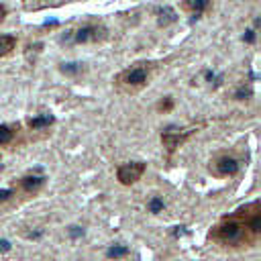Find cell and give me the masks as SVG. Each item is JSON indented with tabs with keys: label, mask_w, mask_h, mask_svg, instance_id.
I'll list each match as a JSON object with an SVG mask.
<instances>
[{
	"label": "cell",
	"mask_w": 261,
	"mask_h": 261,
	"mask_svg": "<svg viewBox=\"0 0 261 261\" xmlns=\"http://www.w3.org/2000/svg\"><path fill=\"white\" fill-rule=\"evenodd\" d=\"M259 208V204L253 208V210H257ZM247 232H249V228H247V218H245V222L243 220H239V216H230V218H224L216 228H214V239L216 241H220V243H224V245H241L245 239H247ZM253 237V234H251Z\"/></svg>",
	"instance_id": "6da1fadb"
},
{
	"label": "cell",
	"mask_w": 261,
	"mask_h": 261,
	"mask_svg": "<svg viewBox=\"0 0 261 261\" xmlns=\"http://www.w3.org/2000/svg\"><path fill=\"white\" fill-rule=\"evenodd\" d=\"M147 67H143V63H137L135 67H128L124 71H120L116 75V82L122 84V86H128V88H141L147 84Z\"/></svg>",
	"instance_id": "7a4b0ae2"
},
{
	"label": "cell",
	"mask_w": 261,
	"mask_h": 261,
	"mask_svg": "<svg viewBox=\"0 0 261 261\" xmlns=\"http://www.w3.org/2000/svg\"><path fill=\"white\" fill-rule=\"evenodd\" d=\"M145 169H147V165H145L143 161L122 163V165H118V169H116V179H118L122 186H130V184H135V181H139V179L143 177Z\"/></svg>",
	"instance_id": "3957f363"
},
{
	"label": "cell",
	"mask_w": 261,
	"mask_h": 261,
	"mask_svg": "<svg viewBox=\"0 0 261 261\" xmlns=\"http://www.w3.org/2000/svg\"><path fill=\"white\" fill-rule=\"evenodd\" d=\"M106 37V29L98 27V24H86L82 29H77L73 33V41L75 43H98Z\"/></svg>",
	"instance_id": "277c9868"
},
{
	"label": "cell",
	"mask_w": 261,
	"mask_h": 261,
	"mask_svg": "<svg viewBox=\"0 0 261 261\" xmlns=\"http://www.w3.org/2000/svg\"><path fill=\"white\" fill-rule=\"evenodd\" d=\"M210 171H214L216 175L220 177H228V175H234L239 171V161L232 157V155H220L212 161L210 165Z\"/></svg>",
	"instance_id": "5b68a950"
},
{
	"label": "cell",
	"mask_w": 261,
	"mask_h": 261,
	"mask_svg": "<svg viewBox=\"0 0 261 261\" xmlns=\"http://www.w3.org/2000/svg\"><path fill=\"white\" fill-rule=\"evenodd\" d=\"M188 137H190V130H186V133H171V130H167V133L161 135V143H163V147L171 153V151H175Z\"/></svg>",
	"instance_id": "8992f818"
},
{
	"label": "cell",
	"mask_w": 261,
	"mask_h": 261,
	"mask_svg": "<svg viewBox=\"0 0 261 261\" xmlns=\"http://www.w3.org/2000/svg\"><path fill=\"white\" fill-rule=\"evenodd\" d=\"M43 186H45V177H43V175L29 173V175L20 177V188H22V192H27V194H37Z\"/></svg>",
	"instance_id": "52a82bcc"
},
{
	"label": "cell",
	"mask_w": 261,
	"mask_h": 261,
	"mask_svg": "<svg viewBox=\"0 0 261 261\" xmlns=\"http://www.w3.org/2000/svg\"><path fill=\"white\" fill-rule=\"evenodd\" d=\"M157 14H159V16H157V24H159V27H167V24H171V22L177 20V12H175L171 6L159 8Z\"/></svg>",
	"instance_id": "ba28073f"
},
{
	"label": "cell",
	"mask_w": 261,
	"mask_h": 261,
	"mask_svg": "<svg viewBox=\"0 0 261 261\" xmlns=\"http://www.w3.org/2000/svg\"><path fill=\"white\" fill-rule=\"evenodd\" d=\"M208 6H210V0H184V8H186L188 12H192L196 18H198L202 12H206Z\"/></svg>",
	"instance_id": "9c48e42d"
},
{
	"label": "cell",
	"mask_w": 261,
	"mask_h": 261,
	"mask_svg": "<svg viewBox=\"0 0 261 261\" xmlns=\"http://www.w3.org/2000/svg\"><path fill=\"white\" fill-rule=\"evenodd\" d=\"M53 122H55V118H53L51 114H39V116H33V118H29V120H27L29 128H33V130H39V128L51 126Z\"/></svg>",
	"instance_id": "30bf717a"
},
{
	"label": "cell",
	"mask_w": 261,
	"mask_h": 261,
	"mask_svg": "<svg viewBox=\"0 0 261 261\" xmlns=\"http://www.w3.org/2000/svg\"><path fill=\"white\" fill-rule=\"evenodd\" d=\"M16 47V37L12 35H0V57H6Z\"/></svg>",
	"instance_id": "8fae6325"
},
{
	"label": "cell",
	"mask_w": 261,
	"mask_h": 261,
	"mask_svg": "<svg viewBox=\"0 0 261 261\" xmlns=\"http://www.w3.org/2000/svg\"><path fill=\"white\" fill-rule=\"evenodd\" d=\"M59 71L65 73V75H80L84 71V63H77V61H69V63H61L59 65Z\"/></svg>",
	"instance_id": "7c38bea8"
},
{
	"label": "cell",
	"mask_w": 261,
	"mask_h": 261,
	"mask_svg": "<svg viewBox=\"0 0 261 261\" xmlns=\"http://www.w3.org/2000/svg\"><path fill=\"white\" fill-rule=\"evenodd\" d=\"M14 139V128L10 124H0V147L8 145Z\"/></svg>",
	"instance_id": "4fadbf2b"
},
{
	"label": "cell",
	"mask_w": 261,
	"mask_h": 261,
	"mask_svg": "<svg viewBox=\"0 0 261 261\" xmlns=\"http://www.w3.org/2000/svg\"><path fill=\"white\" fill-rule=\"evenodd\" d=\"M126 253H128V249H126V247H122V245H114V247H110V249L106 251L108 259H118V257H124Z\"/></svg>",
	"instance_id": "5bb4252c"
},
{
	"label": "cell",
	"mask_w": 261,
	"mask_h": 261,
	"mask_svg": "<svg viewBox=\"0 0 261 261\" xmlns=\"http://www.w3.org/2000/svg\"><path fill=\"white\" fill-rule=\"evenodd\" d=\"M161 210H163V200H161V198H157V196H155V198H151V200H149V212L159 214Z\"/></svg>",
	"instance_id": "9a60e30c"
},
{
	"label": "cell",
	"mask_w": 261,
	"mask_h": 261,
	"mask_svg": "<svg viewBox=\"0 0 261 261\" xmlns=\"http://www.w3.org/2000/svg\"><path fill=\"white\" fill-rule=\"evenodd\" d=\"M234 98H237V100H247V98H251V88L241 86V88L234 92Z\"/></svg>",
	"instance_id": "2e32d148"
},
{
	"label": "cell",
	"mask_w": 261,
	"mask_h": 261,
	"mask_svg": "<svg viewBox=\"0 0 261 261\" xmlns=\"http://www.w3.org/2000/svg\"><path fill=\"white\" fill-rule=\"evenodd\" d=\"M171 106H173V100L167 96L165 100H161L159 102V110H163V112H167V110H171Z\"/></svg>",
	"instance_id": "e0dca14e"
},
{
	"label": "cell",
	"mask_w": 261,
	"mask_h": 261,
	"mask_svg": "<svg viewBox=\"0 0 261 261\" xmlns=\"http://www.w3.org/2000/svg\"><path fill=\"white\" fill-rule=\"evenodd\" d=\"M243 41L245 43H255V31L253 29H247L245 35H243Z\"/></svg>",
	"instance_id": "ac0fdd59"
},
{
	"label": "cell",
	"mask_w": 261,
	"mask_h": 261,
	"mask_svg": "<svg viewBox=\"0 0 261 261\" xmlns=\"http://www.w3.org/2000/svg\"><path fill=\"white\" fill-rule=\"evenodd\" d=\"M82 234H84V228H80V226H71V228H69V237L77 239V237H82Z\"/></svg>",
	"instance_id": "d6986e66"
},
{
	"label": "cell",
	"mask_w": 261,
	"mask_h": 261,
	"mask_svg": "<svg viewBox=\"0 0 261 261\" xmlns=\"http://www.w3.org/2000/svg\"><path fill=\"white\" fill-rule=\"evenodd\" d=\"M10 196H12V190H0V202L10 200Z\"/></svg>",
	"instance_id": "ffe728a7"
},
{
	"label": "cell",
	"mask_w": 261,
	"mask_h": 261,
	"mask_svg": "<svg viewBox=\"0 0 261 261\" xmlns=\"http://www.w3.org/2000/svg\"><path fill=\"white\" fill-rule=\"evenodd\" d=\"M6 251H10V243L6 239H0V255L6 253Z\"/></svg>",
	"instance_id": "44dd1931"
},
{
	"label": "cell",
	"mask_w": 261,
	"mask_h": 261,
	"mask_svg": "<svg viewBox=\"0 0 261 261\" xmlns=\"http://www.w3.org/2000/svg\"><path fill=\"white\" fill-rule=\"evenodd\" d=\"M4 16H6V8H4V4H0V22L4 20Z\"/></svg>",
	"instance_id": "7402d4cb"
}]
</instances>
